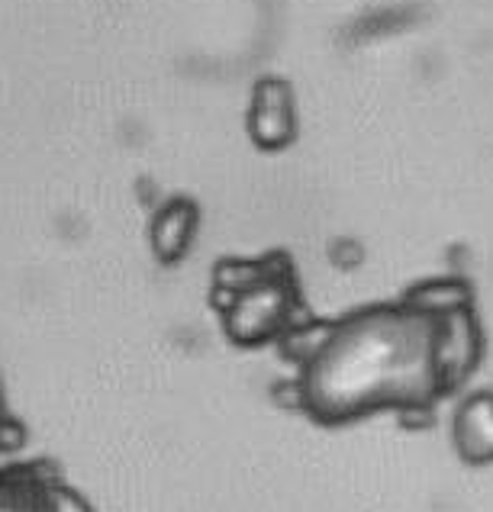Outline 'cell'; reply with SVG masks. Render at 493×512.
I'll return each instance as SVG.
<instances>
[{
  "mask_svg": "<svg viewBox=\"0 0 493 512\" xmlns=\"http://www.w3.org/2000/svg\"><path fill=\"white\" fill-rule=\"evenodd\" d=\"M200 232V207L194 197L174 194L155 207L149 219V248L162 265H181Z\"/></svg>",
  "mask_w": 493,
  "mask_h": 512,
  "instance_id": "6",
  "label": "cell"
},
{
  "mask_svg": "<svg viewBox=\"0 0 493 512\" xmlns=\"http://www.w3.org/2000/svg\"><path fill=\"white\" fill-rule=\"evenodd\" d=\"M432 323L410 313H377L329 329L307 364L303 403L323 419H352L374 406H419L435 393L429 361Z\"/></svg>",
  "mask_w": 493,
  "mask_h": 512,
  "instance_id": "1",
  "label": "cell"
},
{
  "mask_svg": "<svg viewBox=\"0 0 493 512\" xmlns=\"http://www.w3.org/2000/svg\"><path fill=\"white\" fill-rule=\"evenodd\" d=\"M0 512H97L49 458L0 464Z\"/></svg>",
  "mask_w": 493,
  "mask_h": 512,
  "instance_id": "3",
  "label": "cell"
},
{
  "mask_svg": "<svg viewBox=\"0 0 493 512\" xmlns=\"http://www.w3.org/2000/svg\"><path fill=\"white\" fill-rule=\"evenodd\" d=\"M481 355H484V332L477 326L471 310L442 316L432 323L429 361H432L435 384H439L442 393L461 387L474 374Z\"/></svg>",
  "mask_w": 493,
  "mask_h": 512,
  "instance_id": "4",
  "label": "cell"
},
{
  "mask_svg": "<svg viewBox=\"0 0 493 512\" xmlns=\"http://www.w3.org/2000/svg\"><path fill=\"white\" fill-rule=\"evenodd\" d=\"M455 448L468 464L493 461V393H471L458 406Z\"/></svg>",
  "mask_w": 493,
  "mask_h": 512,
  "instance_id": "7",
  "label": "cell"
},
{
  "mask_svg": "<svg viewBox=\"0 0 493 512\" xmlns=\"http://www.w3.org/2000/svg\"><path fill=\"white\" fill-rule=\"evenodd\" d=\"M26 445V426L23 419L13 413L4 393V380H0V461L17 455V451Z\"/></svg>",
  "mask_w": 493,
  "mask_h": 512,
  "instance_id": "9",
  "label": "cell"
},
{
  "mask_svg": "<svg viewBox=\"0 0 493 512\" xmlns=\"http://www.w3.org/2000/svg\"><path fill=\"white\" fill-rule=\"evenodd\" d=\"M245 126L252 142L265 152H281L297 139V100L284 78L268 75L255 81Z\"/></svg>",
  "mask_w": 493,
  "mask_h": 512,
  "instance_id": "5",
  "label": "cell"
},
{
  "mask_svg": "<svg viewBox=\"0 0 493 512\" xmlns=\"http://www.w3.org/2000/svg\"><path fill=\"white\" fill-rule=\"evenodd\" d=\"M213 303L223 316L226 335L236 345H261L268 339H278L284 329H290V313H294L290 274L281 265L255 287L229 297H213Z\"/></svg>",
  "mask_w": 493,
  "mask_h": 512,
  "instance_id": "2",
  "label": "cell"
},
{
  "mask_svg": "<svg viewBox=\"0 0 493 512\" xmlns=\"http://www.w3.org/2000/svg\"><path fill=\"white\" fill-rule=\"evenodd\" d=\"M403 306L410 313L435 323V319H442V316L471 310V290L464 287L458 277H435V281H426L416 290H410V297H406Z\"/></svg>",
  "mask_w": 493,
  "mask_h": 512,
  "instance_id": "8",
  "label": "cell"
}]
</instances>
